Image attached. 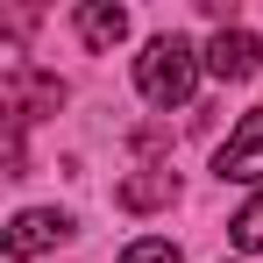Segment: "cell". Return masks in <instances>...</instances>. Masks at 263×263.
Here are the masks:
<instances>
[{
	"instance_id": "cell-1",
	"label": "cell",
	"mask_w": 263,
	"mask_h": 263,
	"mask_svg": "<svg viewBox=\"0 0 263 263\" xmlns=\"http://www.w3.org/2000/svg\"><path fill=\"white\" fill-rule=\"evenodd\" d=\"M192 86H199V50L185 43V36H157V43L135 57V92L149 107H185Z\"/></svg>"
},
{
	"instance_id": "cell-2",
	"label": "cell",
	"mask_w": 263,
	"mask_h": 263,
	"mask_svg": "<svg viewBox=\"0 0 263 263\" xmlns=\"http://www.w3.org/2000/svg\"><path fill=\"white\" fill-rule=\"evenodd\" d=\"M0 107H7V135H22L36 114H57V107H64V79H43V71L7 64V79H0Z\"/></svg>"
},
{
	"instance_id": "cell-3",
	"label": "cell",
	"mask_w": 263,
	"mask_h": 263,
	"mask_svg": "<svg viewBox=\"0 0 263 263\" xmlns=\"http://www.w3.org/2000/svg\"><path fill=\"white\" fill-rule=\"evenodd\" d=\"M214 178H228V185H256V178H263V107H256V114H242V128L220 142Z\"/></svg>"
},
{
	"instance_id": "cell-4",
	"label": "cell",
	"mask_w": 263,
	"mask_h": 263,
	"mask_svg": "<svg viewBox=\"0 0 263 263\" xmlns=\"http://www.w3.org/2000/svg\"><path fill=\"white\" fill-rule=\"evenodd\" d=\"M64 235H71V220L57 214V206H29V214L7 220V256L29 263V256H43V249H57Z\"/></svg>"
},
{
	"instance_id": "cell-5",
	"label": "cell",
	"mask_w": 263,
	"mask_h": 263,
	"mask_svg": "<svg viewBox=\"0 0 263 263\" xmlns=\"http://www.w3.org/2000/svg\"><path fill=\"white\" fill-rule=\"evenodd\" d=\"M263 64V43L249 36V29H220L214 43H206V71H214L220 86H242V79H256Z\"/></svg>"
},
{
	"instance_id": "cell-6",
	"label": "cell",
	"mask_w": 263,
	"mask_h": 263,
	"mask_svg": "<svg viewBox=\"0 0 263 263\" xmlns=\"http://www.w3.org/2000/svg\"><path fill=\"white\" fill-rule=\"evenodd\" d=\"M71 22H79V43H86V50H100V57H107V50L128 36V7H114V0H86Z\"/></svg>"
},
{
	"instance_id": "cell-7",
	"label": "cell",
	"mask_w": 263,
	"mask_h": 263,
	"mask_svg": "<svg viewBox=\"0 0 263 263\" xmlns=\"http://www.w3.org/2000/svg\"><path fill=\"white\" fill-rule=\"evenodd\" d=\"M128 214H149V206H171L178 199V171H135V178H121V192H114Z\"/></svg>"
},
{
	"instance_id": "cell-8",
	"label": "cell",
	"mask_w": 263,
	"mask_h": 263,
	"mask_svg": "<svg viewBox=\"0 0 263 263\" xmlns=\"http://www.w3.org/2000/svg\"><path fill=\"white\" fill-rule=\"evenodd\" d=\"M228 235H235V242H242L249 256H256V249H263V192H256V199H249V206H242V214H235V220H228Z\"/></svg>"
},
{
	"instance_id": "cell-9",
	"label": "cell",
	"mask_w": 263,
	"mask_h": 263,
	"mask_svg": "<svg viewBox=\"0 0 263 263\" xmlns=\"http://www.w3.org/2000/svg\"><path fill=\"white\" fill-rule=\"evenodd\" d=\"M121 263H185V256H178V242H164V235H142V242L121 249Z\"/></svg>"
}]
</instances>
